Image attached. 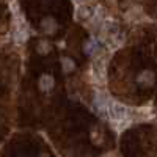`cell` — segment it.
<instances>
[{
	"label": "cell",
	"instance_id": "6da1fadb",
	"mask_svg": "<svg viewBox=\"0 0 157 157\" xmlns=\"http://www.w3.org/2000/svg\"><path fill=\"white\" fill-rule=\"evenodd\" d=\"M109 120L112 127L116 132H121V130L127 129L132 124V115H130L129 109L120 102H110V109H109Z\"/></svg>",
	"mask_w": 157,
	"mask_h": 157
},
{
	"label": "cell",
	"instance_id": "7a4b0ae2",
	"mask_svg": "<svg viewBox=\"0 0 157 157\" xmlns=\"http://www.w3.org/2000/svg\"><path fill=\"white\" fill-rule=\"evenodd\" d=\"M110 102H112V99H110L105 93H101V91H98V93L94 94L93 109H94V112H96L99 116H102V118H109Z\"/></svg>",
	"mask_w": 157,
	"mask_h": 157
},
{
	"label": "cell",
	"instance_id": "3957f363",
	"mask_svg": "<svg viewBox=\"0 0 157 157\" xmlns=\"http://www.w3.org/2000/svg\"><path fill=\"white\" fill-rule=\"evenodd\" d=\"M29 25L25 24V19L19 14L14 16V41L17 44H22L29 39Z\"/></svg>",
	"mask_w": 157,
	"mask_h": 157
},
{
	"label": "cell",
	"instance_id": "277c9868",
	"mask_svg": "<svg viewBox=\"0 0 157 157\" xmlns=\"http://www.w3.org/2000/svg\"><path fill=\"white\" fill-rule=\"evenodd\" d=\"M93 75L96 77V80L99 82H104L105 78V60L101 58V60H96L94 64H93Z\"/></svg>",
	"mask_w": 157,
	"mask_h": 157
},
{
	"label": "cell",
	"instance_id": "5b68a950",
	"mask_svg": "<svg viewBox=\"0 0 157 157\" xmlns=\"http://www.w3.org/2000/svg\"><path fill=\"white\" fill-rule=\"evenodd\" d=\"M38 85H39V90L41 91H50L55 85V78L52 74H43L38 80Z\"/></svg>",
	"mask_w": 157,
	"mask_h": 157
},
{
	"label": "cell",
	"instance_id": "8992f818",
	"mask_svg": "<svg viewBox=\"0 0 157 157\" xmlns=\"http://www.w3.org/2000/svg\"><path fill=\"white\" fill-rule=\"evenodd\" d=\"M154 80H155V75H154V72L152 71H143V72H140L138 74V77H137V83H140V85H143V86H151L152 83H154Z\"/></svg>",
	"mask_w": 157,
	"mask_h": 157
},
{
	"label": "cell",
	"instance_id": "52a82bcc",
	"mask_svg": "<svg viewBox=\"0 0 157 157\" xmlns=\"http://www.w3.org/2000/svg\"><path fill=\"white\" fill-rule=\"evenodd\" d=\"M57 22H55V19H52V17H46V19H43V22H41V29H43V32L44 33H47V35H52V33H55L57 32Z\"/></svg>",
	"mask_w": 157,
	"mask_h": 157
},
{
	"label": "cell",
	"instance_id": "ba28073f",
	"mask_svg": "<svg viewBox=\"0 0 157 157\" xmlns=\"http://www.w3.org/2000/svg\"><path fill=\"white\" fill-rule=\"evenodd\" d=\"M83 50H85V54H86L88 57L96 55V54H98V50H99V44H98V41H96V39H90V41H86L85 46H83Z\"/></svg>",
	"mask_w": 157,
	"mask_h": 157
},
{
	"label": "cell",
	"instance_id": "9c48e42d",
	"mask_svg": "<svg viewBox=\"0 0 157 157\" xmlns=\"http://www.w3.org/2000/svg\"><path fill=\"white\" fill-rule=\"evenodd\" d=\"M61 68H63V71L66 72V74H69L71 71H74L75 63H74V60H71V58H68V57H64V58H61Z\"/></svg>",
	"mask_w": 157,
	"mask_h": 157
},
{
	"label": "cell",
	"instance_id": "30bf717a",
	"mask_svg": "<svg viewBox=\"0 0 157 157\" xmlns=\"http://www.w3.org/2000/svg\"><path fill=\"white\" fill-rule=\"evenodd\" d=\"M77 16L80 17V19H86V17H91V16H93V11H91L88 6H78Z\"/></svg>",
	"mask_w": 157,
	"mask_h": 157
},
{
	"label": "cell",
	"instance_id": "8fae6325",
	"mask_svg": "<svg viewBox=\"0 0 157 157\" xmlns=\"http://www.w3.org/2000/svg\"><path fill=\"white\" fill-rule=\"evenodd\" d=\"M49 43L47 41H39V44H38V47H36V52H38V54H47V52H49Z\"/></svg>",
	"mask_w": 157,
	"mask_h": 157
},
{
	"label": "cell",
	"instance_id": "7c38bea8",
	"mask_svg": "<svg viewBox=\"0 0 157 157\" xmlns=\"http://www.w3.org/2000/svg\"><path fill=\"white\" fill-rule=\"evenodd\" d=\"M77 2H83V0H77Z\"/></svg>",
	"mask_w": 157,
	"mask_h": 157
}]
</instances>
